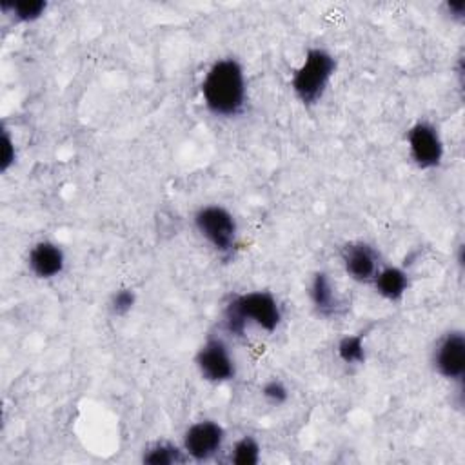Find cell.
<instances>
[{
  "label": "cell",
  "instance_id": "16",
  "mask_svg": "<svg viewBox=\"0 0 465 465\" xmlns=\"http://www.w3.org/2000/svg\"><path fill=\"white\" fill-rule=\"evenodd\" d=\"M231 461L236 465H254L260 461V445L254 438H240L231 452Z\"/></svg>",
  "mask_w": 465,
  "mask_h": 465
},
{
  "label": "cell",
  "instance_id": "7",
  "mask_svg": "<svg viewBox=\"0 0 465 465\" xmlns=\"http://www.w3.org/2000/svg\"><path fill=\"white\" fill-rule=\"evenodd\" d=\"M196 367L203 380L211 383H223L234 378L236 365L229 347L220 338H209L196 352Z\"/></svg>",
  "mask_w": 465,
  "mask_h": 465
},
{
  "label": "cell",
  "instance_id": "13",
  "mask_svg": "<svg viewBox=\"0 0 465 465\" xmlns=\"http://www.w3.org/2000/svg\"><path fill=\"white\" fill-rule=\"evenodd\" d=\"M183 454V450H180L176 445L169 441H156L143 450L142 461L149 465H174L185 461Z\"/></svg>",
  "mask_w": 465,
  "mask_h": 465
},
{
  "label": "cell",
  "instance_id": "12",
  "mask_svg": "<svg viewBox=\"0 0 465 465\" xmlns=\"http://www.w3.org/2000/svg\"><path fill=\"white\" fill-rule=\"evenodd\" d=\"M372 283L381 298L389 302H398L409 289V276L400 267H380Z\"/></svg>",
  "mask_w": 465,
  "mask_h": 465
},
{
  "label": "cell",
  "instance_id": "4",
  "mask_svg": "<svg viewBox=\"0 0 465 465\" xmlns=\"http://www.w3.org/2000/svg\"><path fill=\"white\" fill-rule=\"evenodd\" d=\"M198 234L220 254H231L238 238L234 216L222 205H203L194 214Z\"/></svg>",
  "mask_w": 465,
  "mask_h": 465
},
{
  "label": "cell",
  "instance_id": "5",
  "mask_svg": "<svg viewBox=\"0 0 465 465\" xmlns=\"http://www.w3.org/2000/svg\"><path fill=\"white\" fill-rule=\"evenodd\" d=\"M432 367L447 381L458 385L463 383L465 376V336L460 329L445 332L434 345Z\"/></svg>",
  "mask_w": 465,
  "mask_h": 465
},
{
  "label": "cell",
  "instance_id": "10",
  "mask_svg": "<svg viewBox=\"0 0 465 465\" xmlns=\"http://www.w3.org/2000/svg\"><path fill=\"white\" fill-rule=\"evenodd\" d=\"M27 263L35 276H38L42 280H51L64 271L65 256H64V251L60 245L44 240V242H38L29 251Z\"/></svg>",
  "mask_w": 465,
  "mask_h": 465
},
{
  "label": "cell",
  "instance_id": "3",
  "mask_svg": "<svg viewBox=\"0 0 465 465\" xmlns=\"http://www.w3.org/2000/svg\"><path fill=\"white\" fill-rule=\"evenodd\" d=\"M334 71H336V60L329 51L322 47L309 49L303 62L294 71L291 80V87L296 98L303 105L318 104L323 98L334 76Z\"/></svg>",
  "mask_w": 465,
  "mask_h": 465
},
{
  "label": "cell",
  "instance_id": "1",
  "mask_svg": "<svg viewBox=\"0 0 465 465\" xmlns=\"http://www.w3.org/2000/svg\"><path fill=\"white\" fill-rule=\"evenodd\" d=\"M202 98L207 111L220 118H234L245 107L247 84L238 60H216L202 82Z\"/></svg>",
  "mask_w": 465,
  "mask_h": 465
},
{
  "label": "cell",
  "instance_id": "2",
  "mask_svg": "<svg viewBox=\"0 0 465 465\" xmlns=\"http://www.w3.org/2000/svg\"><path fill=\"white\" fill-rule=\"evenodd\" d=\"M282 322V309L278 300L269 291H251L236 294L223 309V325L227 332L243 336L249 325L265 332L276 331Z\"/></svg>",
  "mask_w": 465,
  "mask_h": 465
},
{
  "label": "cell",
  "instance_id": "14",
  "mask_svg": "<svg viewBox=\"0 0 465 465\" xmlns=\"http://www.w3.org/2000/svg\"><path fill=\"white\" fill-rule=\"evenodd\" d=\"M338 358L349 365H360L365 361V341L361 334H347L340 338L336 345Z\"/></svg>",
  "mask_w": 465,
  "mask_h": 465
},
{
  "label": "cell",
  "instance_id": "17",
  "mask_svg": "<svg viewBox=\"0 0 465 465\" xmlns=\"http://www.w3.org/2000/svg\"><path fill=\"white\" fill-rule=\"evenodd\" d=\"M134 302H136L134 291L129 289V287H125V289H118V291L113 292L109 305H111V311H113L114 314L122 316V314H127V312L133 309Z\"/></svg>",
  "mask_w": 465,
  "mask_h": 465
},
{
  "label": "cell",
  "instance_id": "19",
  "mask_svg": "<svg viewBox=\"0 0 465 465\" xmlns=\"http://www.w3.org/2000/svg\"><path fill=\"white\" fill-rule=\"evenodd\" d=\"M15 158H16L15 142H13V138L9 136V133L4 129V131H2V162H0L2 173H5V171L15 163Z\"/></svg>",
  "mask_w": 465,
  "mask_h": 465
},
{
  "label": "cell",
  "instance_id": "8",
  "mask_svg": "<svg viewBox=\"0 0 465 465\" xmlns=\"http://www.w3.org/2000/svg\"><path fill=\"white\" fill-rule=\"evenodd\" d=\"M225 430L213 420L193 423L183 434V452L194 461L211 460L223 445Z\"/></svg>",
  "mask_w": 465,
  "mask_h": 465
},
{
  "label": "cell",
  "instance_id": "18",
  "mask_svg": "<svg viewBox=\"0 0 465 465\" xmlns=\"http://www.w3.org/2000/svg\"><path fill=\"white\" fill-rule=\"evenodd\" d=\"M262 396L271 403V405H282L289 398L287 387L280 380H269L262 387Z\"/></svg>",
  "mask_w": 465,
  "mask_h": 465
},
{
  "label": "cell",
  "instance_id": "20",
  "mask_svg": "<svg viewBox=\"0 0 465 465\" xmlns=\"http://www.w3.org/2000/svg\"><path fill=\"white\" fill-rule=\"evenodd\" d=\"M445 7L452 20L461 22L465 18V0H450L445 4Z\"/></svg>",
  "mask_w": 465,
  "mask_h": 465
},
{
  "label": "cell",
  "instance_id": "11",
  "mask_svg": "<svg viewBox=\"0 0 465 465\" xmlns=\"http://www.w3.org/2000/svg\"><path fill=\"white\" fill-rule=\"evenodd\" d=\"M309 296L316 312L322 316H338L343 311V302L325 272L312 276Z\"/></svg>",
  "mask_w": 465,
  "mask_h": 465
},
{
  "label": "cell",
  "instance_id": "6",
  "mask_svg": "<svg viewBox=\"0 0 465 465\" xmlns=\"http://www.w3.org/2000/svg\"><path fill=\"white\" fill-rule=\"evenodd\" d=\"M409 153L416 167L434 169L443 160V140L440 131L429 122H416L407 133Z\"/></svg>",
  "mask_w": 465,
  "mask_h": 465
},
{
  "label": "cell",
  "instance_id": "15",
  "mask_svg": "<svg viewBox=\"0 0 465 465\" xmlns=\"http://www.w3.org/2000/svg\"><path fill=\"white\" fill-rule=\"evenodd\" d=\"M47 4L44 0H15V2H2V9L9 11L20 22H33L38 20Z\"/></svg>",
  "mask_w": 465,
  "mask_h": 465
},
{
  "label": "cell",
  "instance_id": "9",
  "mask_svg": "<svg viewBox=\"0 0 465 465\" xmlns=\"http://www.w3.org/2000/svg\"><path fill=\"white\" fill-rule=\"evenodd\" d=\"M341 262L345 272L360 283L372 282L380 271V254L376 249L365 242H352L343 247Z\"/></svg>",
  "mask_w": 465,
  "mask_h": 465
}]
</instances>
